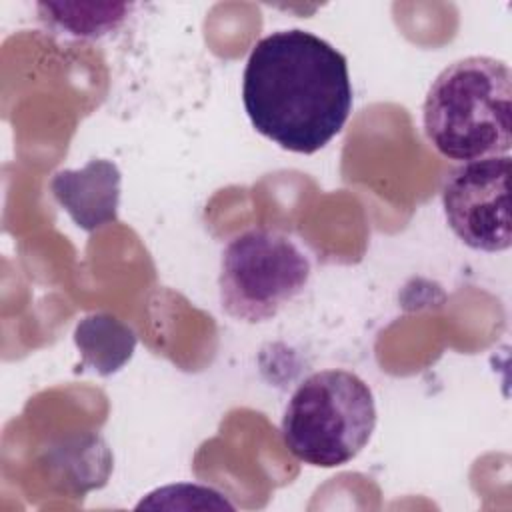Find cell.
<instances>
[{
	"label": "cell",
	"mask_w": 512,
	"mask_h": 512,
	"mask_svg": "<svg viewBox=\"0 0 512 512\" xmlns=\"http://www.w3.org/2000/svg\"><path fill=\"white\" fill-rule=\"evenodd\" d=\"M242 102L256 132L284 150L314 154L352 110L346 56L308 30L270 32L246 60Z\"/></svg>",
	"instance_id": "obj_1"
},
{
	"label": "cell",
	"mask_w": 512,
	"mask_h": 512,
	"mask_svg": "<svg viewBox=\"0 0 512 512\" xmlns=\"http://www.w3.org/2000/svg\"><path fill=\"white\" fill-rule=\"evenodd\" d=\"M422 124L438 154L456 162L506 156L512 146V72L504 60L466 56L430 84Z\"/></svg>",
	"instance_id": "obj_2"
},
{
	"label": "cell",
	"mask_w": 512,
	"mask_h": 512,
	"mask_svg": "<svg viewBox=\"0 0 512 512\" xmlns=\"http://www.w3.org/2000/svg\"><path fill=\"white\" fill-rule=\"evenodd\" d=\"M376 428L370 386L350 370H320L292 392L282 416V440L304 464L336 468L354 460Z\"/></svg>",
	"instance_id": "obj_3"
},
{
	"label": "cell",
	"mask_w": 512,
	"mask_h": 512,
	"mask_svg": "<svg viewBox=\"0 0 512 512\" xmlns=\"http://www.w3.org/2000/svg\"><path fill=\"white\" fill-rule=\"evenodd\" d=\"M310 260L286 234L252 228L234 236L220 258L218 296L234 320H272L310 280Z\"/></svg>",
	"instance_id": "obj_4"
},
{
	"label": "cell",
	"mask_w": 512,
	"mask_h": 512,
	"mask_svg": "<svg viewBox=\"0 0 512 512\" xmlns=\"http://www.w3.org/2000/svg\"><path fill=\"white\" fill-rule=\"evenodd\" d=\"M510 156L464 162L444 184L442 208L450 230L470 248L504 252L512 244Z\"/></svg>",
	"instance_id": "obj_5"
},
{
	"label": "cell",
	"mask_w": 512,
	"mask_h": 512,
	"mask_svg": "<svg viewBox=\"0 0 512 512\" xmlns=\"http://www.w3.org/2000/svg\"><path fill=\"white\" fill-rule=\"evenodd\" d=\"M120 180L118 166L98 158L80 170L56 172L50 190L76 226L94 232L118 218Z\"/></svg>",
	"instance_id": "obj_6"
},
{
	"label": "cell",
	"mask_w": 512,
	"mask_h": 512,
	"mask_svg": "<svg viewBox=\"0 0 512 512\" xmlns=\"http://www.w3.org/2000/svg\"><path fill=\"white\" fill-rule=\"evenodd\" d=\"M134 344L132 330L112 316H88L76 326V346L84 362L100 374L118 370L132 356Z\"/></svg>",
	"instance_id": "obj_7"
},
{
	"label": "cell",
	"mask_w": 512,
	"mask_h": 512,
	"mask_svg": "<svg viewBox=\"0 0 512 512\" xmlns=\"http://www.w3.org/2000/svg\"><path fill=\"white\" fill-rule=\"evenodd\" d=\"M126 10V4H38L42 22L74 38H100L112 32L126 18Z\"/></svg>",
	"instance_id": "obj_8"
}]
</instances>
